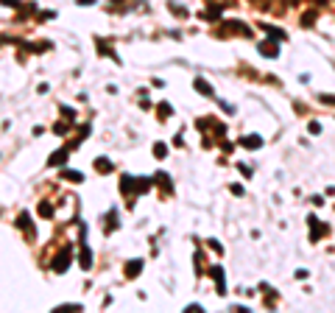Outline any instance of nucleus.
<instances>
[{
	"mask_svg": "<svg viewBox=\"0 0 335 313\" xmlns=\"http://www.w3.org/2000/svg\"><path fill=\"white\" fill-rule=\"evenodd\" d=\"M148 188H151V179H134V176H126V174L120 179V190L129 199H134L137 193H142V190H148Z\"/></svg>",
	"mask_w": 335,
	"mask_h": 313,
	"instance_id": "1",
	"label": "nucleus"
},
{
	"mask_svg": "<svg viewBox=\"0 0 335 313\" xmlns=\"http://www.w3.org/2000/svg\"><path fill=\"white\" fill-rule=\"evenodd\" d=\"M70 257H73V249L70 246H65V249H62V252H59L56 254V260H53V271H56V274H65L67 271V266H70Z\"/></svg>",
	"mask_w": 335,
	"mask_h": 313,
	"instance_id": "2",
	"label": "nucleus"
},
{
	"mask_svg": "<svg viewBox=\"0 0 335 313\" xmlns=\"http://www.w3.org/2000/svg\"><path fill=\"white\" fill-rule=\"evenodd\" d=\"M307 224H310V241H313V243H316L318 238H321V235H327V227H324V224L318 221L316 215H310V218H307Z\"/></svg>",
	"mask_w": 335,
	"mask_h": 313,
	"instance_id": "3",
	"label": "nucleus"
},
{
	"mask_svg": "<svg viewBox=\"0 0 335 313\" xmlns=\"http://www.w3.org/2000/svg\"><path fill=\"white\" fill-rule=\"evenodd\" d=\"M257 51L263 53V56L274 59V56H279V42H277V39H268V42H260V45H257Z\"/></svg>",
	"mask_w": 335,
	"mask_h": 313,
	"instance_id": "4",
	"label": "nucleus"
},
{
	"mask_svg": "<svg viewBox=\"0 0 335 313\" xmlns=\"http://www.w3.org/2000/svg\"><path fill=\"white\" fill-rule=\"evenodd\" d=\"M210 271H213V277H215V285H218V293H221V296H224V293H226V280H224V268H221V266H213V268H210Z\"/></svg>",
	"mask_w": 335,
	"mask_h": 313,
	"instance_id": "5",
	"label": "nucleus"
},
{
	"mask_svg": "<svg viewBox=\"0 0 335 313\" xmlns=\"http://www.w3.org/2000/svg\"><path fill=\"white\" fill-rule=\"evenodd\" d=\"M226 31H229V34H243V37H249V34H251L243 23H226V26L221 28V34H226Z\"/></svg>",
	"mask_w": 335,
	"mask_h": 313,
	"instance_id": "6",
	"label": "nucleus"
},
{
	"mask_svg": "<svg viewBox=\"0 0 335 313\" xmlns=\"http://www.w3.org/2000/svg\"><path fill=\"white\" fill-rule=\"evenodd\" d=\"M260 28H263V31L268 34L271 39H277V42H279V39H288V34H285L282 28H277V26H268V23H263V26H260Z\"/></svg>",
	"mask_w": 335,
	"mask_h": 313,
	"instance_id": "7",
	"label": "nucleus"
},
{
	"mask_svg": "<svg viewBox=\"0 0 335 313\" xmlns=\"http://www.w3.org/2000/svg\"><path fill=\"white\" fill-rule=\"evenodd\" d=\"M67 156H70V148H59L56 154H51V160H48V165H65Z\"/></svg>",
	"mask_w": 335,
	"mask_h": 313,
	"instance_id": "8",
	"label": "nucleus"
},
{
	"mask_svg": "<svg viewBox=\"0 0 335 313\" xmlns=\"http://www.w3.org/2000/svg\"><path fill=\"white\" fill-rule=\"evenodd\" d=\"M140 271H142V260H129V263H126V277H129V280H131V277H137Z\"/></svg>",
	"mask_w": 335,
	"mask_h": 313,
	"instance_id": "9",
	"label": "nucleus"
},
{
	"mask_svg": "<svg viewBox=\"0 0 335 313\" xmlns=\"http://www.w3.org/2000/svg\"><path fill=\"white\" fill-rule=\"evenodd\" d=\"M17 227H23V229H26V238H28V241H34V232H31V227H28V213H20Z\"/></svg>",
	"mask_w": 335,
	"mask_h": 313,
	"instance_id": "10",
	"label": "nucleus"
},
{
	"mask_svg": "<svg viewBox=\"0 0 335 313\" xmlns=\"http://www.w3.org/2000/svg\"><path fill=\"white\" fill-rule=\"evenodd\" d=\"M81 268H92V252L84 243H81Z\"/></svg>",
	"mask_w": 335,
	"mask_h": 313,
	"instance_id": "11",
	"label": "nucleus"
},
{
	"mask_svg": "<svg viewBox=\"0 0 335 313\" xmlns=\"http://www.w3.org/2000/svg\"><path fill=\"white\" fill-rule=\"evenodd\" d=\"M240 143H243L246 148H260V145H263V140H260L257 134H249V137H243V140H240Z\"/></svg>",
	"mask_w": 335,
	"mask_h": 313,
	"instance_id": "12",
	"label": "nucleus"
},
{
	"mask_svg": "<svg viewBox=\"0 0 335 313\" xmlns=\"http://www.w3.org/2000/svg\"><path fill=\"white\" fill-rule=\"evenodd\" d=\"M193 84H196V90H199L201 92V95H213V87H210V84H207V81H204V78H196V81H193Z\"/></svg>",
	"mask_w": 335,
	"mask_h": 313,
	"instance_id": "13",
	"label": "nucleus"
},
{
	"mask_svg": "<svg viewBox=\"0 0 335 313\" xmlns=\"http://www.w3.org/2000/svg\"><path fill=\"white\" fill-rule=\"evenodd\" d=\"M156 182L162 185V190H165V193H171V190H174V185H171V179H168V174H156Z\"/></svg>",
	"mask_w": 335,
	"mask_h": 313,
	"instance_id": "14",
	"label": "nucleus"
},
{
	"mask_svg": "<svg viewBox=\"0 0 335 313\" xmlns=\"http://www.w3.org/2000/svg\"><path fill=\"white\" fill-rule=\"evenodd\" d=\"M299 23H302L304 28H310V26H313V23H316V12H304V14H302V20H299Z\"/></svg>",
	"mask_w": 335,
	"mask_h": 313,
	"instance_id": "15",
	"label": "nucleus"
},
{
	"mask_svg": "<svg viewBox=\"0 0 335 313\" xmlns=\"http://www.w3.org/2000/svg\"><path fill=\"white\" fill-rule=\"evenodd\" d=\"M67 179V182H81L84 176H81V171H65V174H62Z\"/></svg>",
	"mask_w": 335,
	"mask_h": 313,
	"instance_id": "16",
	"label": "nucleus"
},
{
	"mask_svg": "<svg viewBox=\"0 0 335 313\" xmlns=\"http://www.w3.org/2000/svg\"><path fill=\"white\" fill-rule=\"evenodd\" d=\"M95 171H103V174H106V171H112V163L101 156V160H95Z\"/></svg>",
	"mask_w": 335,
	"mask_h": 313,
	"instance_id": "17",
	"label": "nucleus"
},
{
	"mask_svg": "<svg viewBox=\"0 0 335 313\" xmlns=\"http://www.w3.org/2000/svg\"><path fill=\"white\" fill-rule=\"evenodd\" d=\"M98 53H103V56H112V59H117V56H115V51H112V48L106 45V42H98Z\"/></svg>",
	"mask_w": 335,
	"mask_h": 313,
	"instance_id": "18",
	"label": "nucleus"
},
{
	"mask_svg": "<svg viewBox=\"0 0 335 313\" xmlns=\"http://www.w3.org/2000/svg\"><path fill=\"white\" fill-rule=\"evenodd\" d=\"M154 156H159V160H165V156H168L165 143H156V145H154Z\"/></svg>",
	"mask_w": 335,
	"mask_h": 313,
	"instance_id": "19",
	"label": "nucleus"
},
{
	"mask_svg": "<svg viewBox=\"0 0 335 313\" xmlns=\"http://www.w3.org/2000/svg\"><path fill=\"white\" fill-rule=\"evenodd\" d=\"M73 310H81V305H59L56 313H73Z\"/></svg>",
	"mask_w": 335,
	"mask_h": 313,
	"instance_id": "20",
	"label": "nucleus"
},
{
	"mask_svg": "<svg viewBox=\"0 0 335 313\" xmlns=\"http://www.w3.org/2000/svg\"><path fill=\"white\" fill-rule=\"evenodd\" d=\"M39 215H45V218H48V215H53V207L48 202H42V204H39Z\"/></svg>",
	"mask_w": 335,
	"mask_h": 313,
	"instance_id": "21",
	"label": "nucleus"
},
{
	"mask_svg": "<svg viewBox=\"0 0 335 313\" xmlns=\"http://www.w3.org/2000/svg\"><path fill=\"white\" fill-rule=\"evenodd\" d=\"M168 115H174V106H171V104H159V117H168Z\"/></svg>",
	"mask_w": 335,
	"mask_h": 313,
	"instance_id": "22",
	"label": "nucleus"
},
{
	"mask_svg": "<svg viewBox=\"0 0 335 313\" xmlns=\"http://www.w3.org/2000/svg\"><path fill=\"white\" fill-rule=\"evenodd\" d=\"M318 101H321V104H332L335 106V95H324V92H321V95H318Z\"/></svg>",
	"mask_w": 335,
	"mask_h": 313,
	"instance_id": "23",
	"label": "nucleus"
},
{
	"mask_svg": "<svg viewBox=\"0 0 335 313\" xmlns=\"http://www.w3.org/2000/svg\"><path fill=\"white\" fill-rule=\"evenodd\" d=\"M251 3H254V6H260V9H268L271 6V0H251Z\"/></svg>",
	"mask_w": 335,
	"mask_h": 313,
	"instance_id": "24",
	"label": "nucleus"
},
{
	"mask_svg": "<svg viewBox=\"0 0 335 313\" xmlns=\"http://www.w3.org/2000/svg\"><path fill=\"white\" fill-rule=\"evenodd\" d=\"M310 134H321V126H318L316 120H313V123H310Z\"/></svg>",
	"mask_w": 335,
	"mask_h": 313,
	"instance_id": "25",
	"label": "nucleus"
},
{
	"mask_svg": "<svg viewBox=\"0 0 335 313\" xmlns=\"http://www.w3.org/2000/svg\"><path fill=\"white\" fill-rule=\"evenodd\" d=\"M187 313H201V305H187Z\"/></svg>",
	"mask_w": 335,
	"mask_h": 313,
	"instance_id": "26",
	"label": "nucleus"
},
{
	"mask_svg": "<svg viewBox=\"0 0 335 313\" xmlns=\"http://www.w3.org/2000/svg\"><path fill=\"white\" fill-rule=\"evenodd\" d=\"M78 3H81V6H92V3H95V0H78Z\"/></svg>",
	"mask_w": 335,
	"mask_h": 313,
	"instance_id": "27",
	"label": "nucleus"
},
{
	"mask_svg": "<svg viewBox=\"0 0 335 313\" xmlns=\"http://www.w3.org/2000/svg\"><path fill=\"white\" fill-rule=\"evenodd\" d=\"M313 3H316V6H321V3H324V0H313Z\"/></svg>",
	"mask_w": 335,
	"mask_h": 313,
	"instance_id": "28",
	"label": "nucleus"
}]
</instances>
